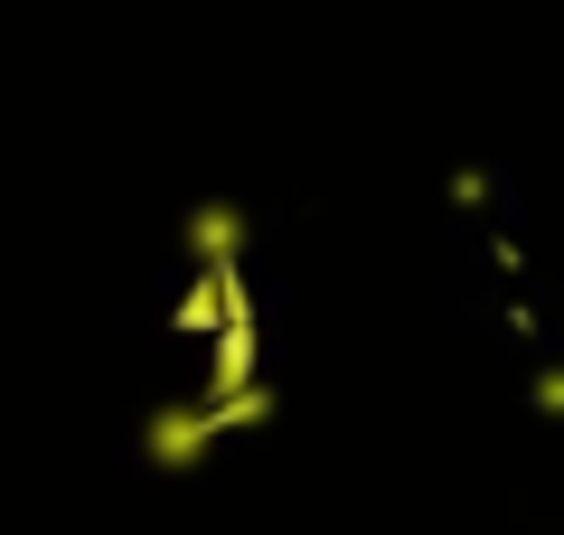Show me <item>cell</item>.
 I'll return each mask as SVG.
<instances>
[{
    "label": "cell",
    "mask_w": 564,
    "mask_h": 535,
    "mask_svg": "<svg viewBox=\"0 0 564 535\" xmlns=\"http://www.w3.org/2000/svg\"><path fill=\"white\" fill-rule=\"evenodd\" d=\"M226 433L217 404H170V414H151V433H141V451L161 460V470H188V460H207V441Z\"/></svg>",
    "instance_id": "1"
},
{
    "label": "cell",
    "mask_w": 564,
    "mask_h": 535,
    "mask_svg": "<svg viewBox=\"0 0 564 535\" xmlns=\"http://www.w3.org/2000/svg\"><path fill=\"white\" fill-rule=\"evenodd\" d=\"M188 254H198V263H207V273H217V282H226V263H236V254H245V207H226V198H207V207H198V217H188Z\"/></svg>",
    "instance_id": "2"
}]
</instances>
